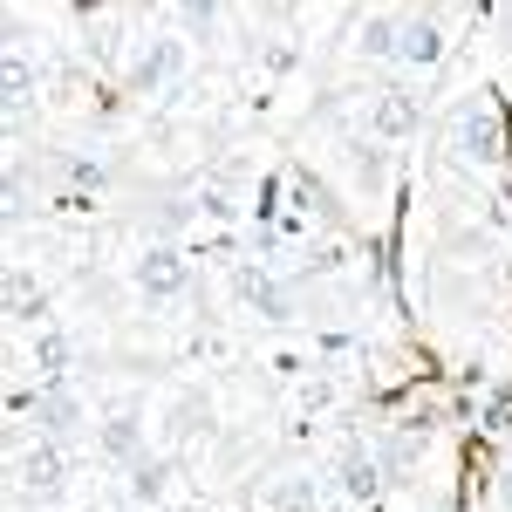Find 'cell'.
I'll return each mask as SVG.
<instances>
[{
    "instance_id": "17",
    "label": "cell",
    "mask_w": 512,
    "mask_h": 512,
    "mask_svg": "<svg viewBox=\"0 0 512 512\" xmlns=\"http://www.w3.org/2000/svg\"><path fill=\"white\" fill-rule=\"evenodd\" d=\"M164 478H171L164 465H144V472L130 478V492H137V499H158V492H164Z\"/></svg>"
},
{
    "instance_id": "11",
    "label": "cell",
    "mask_w": 512,
    "mask_h": 512,
    "mask_svg": "<svg viewBox=\"0 0 512 512\" xmlns=\"http://www.w3.org/2000/svg\"><path fill=\"white\" fill-rule=\"evenodd\" d=\"M0 96H7V123L35 103V69H28L21 55H7V69H0Z\"/></svg>"
},
{
    "instance_id": "13",
    "label": "cell",
    "mask_w": 512,
    "mask_h": 512,
    "mask_svg": "<svg viewBox=\"0 0 512 512\" xmlns=\"http://www.w3.org/2000/svg\"><path fill=\"white\" fill-rule=\"evenodd\" d=\"M35 417L48 424V431H76V396H69V390H48V396H35Z\"/></svg>"
},
{
    "instance_id": "20",
    "label": "cell",
    "mask_w": 512,
    "mask_h": 512,
    "mask_svg": "<svg viewBox=\"0 0 512 512\" xmlns=\"http://www.w3.org/2000/svg\"><path fill=\"white\" fill-rule=\"evenodd\" d=\"M492 512H512V478H499V492H492Z\"/></svg>"
},
{
    "instance_id": "12",
    "label": "cell",
    "mask_w": 512,
    "mask_h": 512,
    "mask_svg": "<svg viewBox=\"0 0 512 512\" xmlns=\"http://www.w3.org/2000/svg\"><path fill=\"white\" fill-rule=\"evenodd\" d=\"M0 308H7V321H35L48 301H41V287L28 274H7V287H0Z\"/></svg>"
},
{
    "instance_id": "4",
    "label": "cell",
    "mask_w": 512,
    "mask_h": 512,
    "mask_svg": "<svg viewBox=\"0 0 512 512\" xmlns=\"http://www.w3.org/2000/svg\"><path fill=\"white\" fill-rule=\"evenodd\" d=\"M233 294L246 301V308H253V315H267V321H294V301H287V294H280V287L260 274V267H239V274H233Z\"/></svg>"
},
{
    "instance_id": "2",
    "label": "cell",
    "mask_w": 512,
    "mask_h": 512,
    "mask_svg": "<svg viewBox=\"0 0 512 512\" xmlns=\"http://www.w3.org/2000/svg\"><path fill=\"white\" fill-rule=\"evenodd\" d=\"M14 485H21V492H62V485H69L62 444H28V451L14 458Z\"/></svg>"
},
{
    "instance_id": "19",
    "label": "cell",
    "mask_w": 512,
    "mask_h": 512,
    "mask_svg": "<svg viewBox=\"0 0 512 512\" xmlns=\"http://www.w3.org/2000/svg\"><path fill=\"white\" fill-rule=\"evenodd\" d=\"M328 403H335V390H328V383H315V390H301V410H328Z\"/></svg>"
},
{
    "instance_id": "1",
    "label": "cell",
    "mask_w": 512,
    "mask_h": 512,
    "mask_svg": "<svg viewBox=\"0 0 512 512\" xmlns=\"http://www.w3.org/2000/svg\"><path fill=\"white\" fill-rule=\"evenodd\" d=\"M499 151H506V137H499V117H492V110H472V117L451 123V158L499 164Z\"/></svg>"
},
{
    "instance_id": "10",
    "label": "cell",
    "mask_w": 512,
    "mask_h": 512,
    "mask_svg": "<svg viewBox=\"0 0 512 512\" xmlns=\"http://www.w3.org/2000/svg\"><path fill=\"white\" fill-rule=\"evenodd\" d=\"M335 485H342L349 499H376V492H383V465H369L362 451H342V465H335Z\"/></svg>"
},
{
    "instance_id": "16",
    "label": "cell",
    "mask_w": 512,
    "mask_h": 512,
    "mask_svg": "<svg viewBox=\"0 0 512 512\" xmlns=\"http://www.w3.org/2000/svg\"><path fill=\"white\" fill-rule=\"evenodd\" d=\"M69 185H76V192H103V185H110V171H103L96 158H82V164H69Z\"/></svg>"
},
{
    "instance_id": "8",
    "label": "cell",
    "mask_w": 512,
    "mask_h": 512,
    "mask_svg": "<svg viewBox=\"0 0 512 512\" xmlns=\"http://www.w3.org/2000/svg\"><path fill=\"white\" fill-rule=\"evenodd\" d=\"M178 69H185V41L164 35L158 48H151V62H144V69H130V89H158V82H171Z\"/></svg>"
},
{
    "instance_id": "15",
    "label": "cell",
    "mask_w": 512,
    "mask_h": 512,
    "mask_svg": "<svg viewBox=\"0 0 512 512\" xmlns=\"http://www.w3.org/2000/svg\"><path fill=\"white\" fill-rule=\"evenodd\" d=\"M35 362H41V369H55V376H62V369L76 362V342H69V335H41V342H35Z\"/></svg>"
},
{
    "instance_id": "5",
    "label": "cell",
    "mask_w": 512,
    "mask_h": 512,
    "mask_svg": "<svg viewBox=\"0 0 512 512\" xmlns=\"http://www.w3.org/2000/svg\"><path fill=\"white\" fill-rule=\"evenodd\" d=\"M260 506H267V512H321V485H315L308 472L267 478V492H260Z\"/></svg>"
},
{
    "instance_id": "18",
    "label": "cell",
    "mask_w": 512,
    "mask_h": 512,
    "mask_svg": "<svg viewBox=\"0 0 512 512\" xmlns=\"http://www.w3.org/2000/svg\"><path fill=\"white\" fill-rule=\"evenodd\" d=\"M178 21H185V28H192V35H205V28H212V21H219V7H205V0H198V7H178Z\"/></svg>"
},
{
    "instance_id": "3",
    "label": "cell",
    "mask_w": 512,
    "mask_h": 512,
    "mask_svg": "<svg viewBox=\"0 0 512 512\" xmlns=\"http://www.w3.org/2000/svg\"><path fill=\"white\" fill-rule=\"evenodd\" d=\"M137 287H144L151 301H171V294L185 287V253H178V246H144V253H137Z\"/></svg>"
},
{
    "instance_id": "7",
    "label": "cell",
    "mask_w": 512,
    "mask_h": 512,
    "mask_svg": "<svg viewBox=\"0 0 512 512\" xmlns=\"http://www.w3.org/2000/svg\"><path fill=\"white\" fill-rule=\"evenodd\" d=\"M396 55H403V62H437V55H444V35H437L431 14H410V21L396 28Z\"/></svg>"
},
{
    "instance_id": "14",
    "label": "cell",
    "mask_w": 512,
    "mask_h": 512,
    "mask_svg": "<svg viewBox=\"0 0 512 512\" xmlns=\"http://www.w3.org/2000/svg\"><path fill=\"white\" fill-rule=\"evenodd\" d=\"M355 48H362V55H390V48H396V21H390V14H369V28H362Z\"/></svg>"
},
{
    "instance_id": "6",
    "label": "cell",
    "mask_w": 512,
    "mask_h": 512,
    "mask_svg": "<svg viewBox=\"0 0 512 512\" xmlns=\"http://www.w3.org/2000/svg\"><path fill=\"white\" fill-rule=\"evenodd\" d=\"M137 444H144V417H137V403H123L117 417H103V458H110V465H130Z\"/></svg>"
},
{
    "instance_id": "9",
    "label": "cell",
    "mask_w": 512,
    "mask_h": 512,
    "mask_svg": "<svg viewBox=\"0 0 512 512\" xmlns=\"http://www.w3.org/2000/svg\"><path fill=\"white\" fill-rule=\"evenodd\" d=\"M369 130H376V137H410V130H417V103H410V96H376V110H369Z\"/></svg>"
}]
</instances>
